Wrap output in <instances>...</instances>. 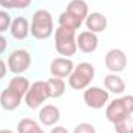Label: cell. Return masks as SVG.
I'll use <instances>...</instances> for the list:
<instances>
[{"instance_id": "6da1fadb", "label": "cell", "mask_w": 133, "mask_h": 133, "mask_svg": "<svg viewBox=\"0 0 133 133\" xmlns=\"http://www.w3.org/2000/svg\"><path fill=\"white\" fill-rule=\"evenodd\" d=\"M133 113V96H122L119 99L111 101L105 110V116L110 122L116 124L125 119H130Z\"/></svg>"}, {"instance_id": "7a4b0ae2", "label": "cell", "mask_w": 133, "mask_h": 133, "mask_svg": "<svg viewBox=\"0 0 133 133\" xmlns=\"http://www.w3.org/2000/svg\"><path fill=\"white\" fill-rule=\"evenodd\" d=\"M30 33L39 40H45L53 34V17L46 9H37L33 14Z\"/></svg>"}, {"instance_id": "3957f363", "label": "cell", "mask_w": 133, "mask_h": 133, "mask_svg": "<svg viewBox=\"0 0 133 133\" xmlns=\"http://www.w3.org/2000/svg\"><path fill=\"white\" fill-rule=\"evenodd\" d=\"M93 77H95V66L88 62H81L77 66H74V70L68 76V84L73 90H85L88 88Z\"/></svg>"}, {"instance_id": "277c9868", "label": "cell", "mask_w": 133, "mask_h": 133, "mask_svg": "<svg viewBox=\"0 0 133 133\" xmlns=\"http://www.w3.org/2000/svg\"><path fill=\"white\" fill-rule=\"evenodd\" d=\"M54 43H56V50L59 54H62L64 57H71L77 50L76 31L59 26L54 33Z\"/></svg>"}, {"instance_id": "5b68a950", "label": "cell", "mask_w": 133, "mask_h": 133, "mask_svg": "<svg viewBox=\"0 0 133 133\" xmlns=\"http://www.w3.org/2000/svg\"><path fill=\"white\" fill-rule=\"evenodd\" d=\"M48 98H50V93H48L46 81L45 82L43 81H37L28 88V91L25 95V102H26L28 108H37Z\"/></svg>"}, {"instance_id": "8992f818", "label": "cell", "mask_w": 133, "mask_h": 133, "mask_svg": "<svg viewBox=\"0 0 133 133\" xmlns=\"http://www.w3.org/2000/svg\"><path fill=\"white\" fill-rule=\"evenodd\" d=\"M30 65H31V56L25 50H16L8 57V66L14 74H20L26 71Z\"/></svg>"}, {"instance_id": "52a82bcc", "label": "cell", "mask_w": 133, "mask_h": 133, "mask_svg": "<svg viewBox=\"0 0 133 133\" xmlns=\"http://www.w3.org/2000/svg\"><path fill=\"white\" fill-rule=\"evenodd\" d=\"M84 101L90 108H102L108 101V91L99 87H88L84 91Z\"/></svg>"}, {"instance_id": "ba28073f", "label": "cell", "mask_w": 133, "mask_h": 133, "mask_svg": "<svg viewBox=\"0 0 133 133\" xmlns=\"http://www.w3.org/2000/svg\"><path fill=\"white\" fill-rule=\"evenodd\" d=\"M105 66L111 73H121L127 66V56L122 50L113 48L105 54Z\"/></svg>"}, {"instance_id": "9c48e42d", "label": "cell", "mask_w": 133, "mask_h": 133, "mask_svg": "<svg viewBox=\"0 0 133 133\" xmlns=\"http://www.w3.org/2000/svg\"><path fill=\"white\" fill-rule=\"evenodd\" d=\"M74 70V64L68 59V57H57L51 62L50 71L54 77H66L71 74V71Z\"/></svg>"}, {"instance_id": "30bf717a", "label": "cell", "mask_w": 133, "mask_h": 133, "mask_svg": "<svg viewBox=\"0 0 133 133\" xmlns=\"http://www.w3.org/2000/svg\"><path fill=\"white\" fill-rule=\"evenodd\" d=\"M98 43L99 42H98L96 34L91 33V31H82L76 37V45L84 53H93V51H96Z\"/></svg>"}, {"instance_id": "8fae6325", "label": "cell", "mask_w": 133, "mask_h": 133, "mask_svg": "<svg viewBox=\"0 0 133 133\" xmlns=\"http://www.w3.org/2000/svg\"><path fill=\"white\" fill-rule=\"evenodd\" d=\"M22 98H23V96H20L19 93L12 91L11 88H6V90H3L2 95H0V105H2V108L9 110V111H11V110H16V108L20 105Z\"/></svg>"}, {"instance_id": "7c38bea8", "label": "cell", "mask_w": 133, "mask_h": 133, "mask_svg": "<svg viewBox=\"0 0 133 133\" xmlns=\"http://www.w3.org/2000/svg\"><path fill=\"white\" fill-rule=\"evenodd\" d=\"M9 31L12 34L14 39L17 40H23L28 37V33H30V25H28V20L25 17H16L12 22H11V28Z\"/></svg>"}, {"instance_id": "4fadbf2b", "label": "cell", "mask_w": 133, "mask_h": 133, "mask_svg": "<svg viewBox=\"0 0 133 133\" xmlns=\"http://www.w3.org/2000/svg\"><path fill=\"white\" fill-rule=\"evenodd\" d=\"M61 118V111L56 105H45L39 111V119L43 125H54Z\"/></svg>"}, {"instance_id": "5bb4252c", "label": "cell", "mask_w": 133, "mask_h": 133, "mask_svg": "<svg viewBox=\"0 0 133 133\" xmlns=\"http://www.w3.org/2000/svg\"><path fill=\"white\" fill-rule=\"evenodd\" d=\"M104 85L107 88L108 93H115V95H121L125 91V82L116 74V73H111V74H107L104 77Z\"/></svg>"}, {"instance_id": "9a60e30c", "label": "cell", "mask_w": 133, "mask_h": 133, "mask_svg": "<svg viewBox=\"0 0 133 133\" xmlns=\"http://www.w3.org/2000/svg\"><path fill=\"white\" fill-rule=\"evenodd\" d=\"M85 23H87V28L88 31L91 33H101L107 28V17L101 12H91L87 16L85 19Z\"/></svg>"}, {"instance_id": "2e32d148", "label": "cell", "mask_w": 133, "mask_h": 133, "mask_svg": "<svg viewBox=\"0 0 133 133\" xmlns=\"http://www.w3.org/2000/svg\"><path fill=\"white\" fill-rule=\"evenodd\" d=\"M66 12L82 22L88 16V5L85 0H71L66 6Z\"/></svg>"}, {"instance_id": "e0dca14e", "label": "cell", "mask_w": 133, "mask_h": 133, "mask_svg": "<svg viewBox=\"0 0 133 133\" xmlns=\"http://www.w3.org/2000/svg\"><path fill=\"white\" fill-rule=\"evenodd\" d=\"M46 87H48V93L50 98H61L65 93V82L61 77H51L46 81Z\"/></svg>"}, {"instance_id": "ac0fdd59", "label": "cell", "mask_w": 133, "mask_h": 133, "mask_svg": "<svg viewBox=\"0 0 133 133\" xmlns=\"http://www.w3.org/2000/svg\"><path fill=\"white\" fill-rule=\"evenodd\" d=\"M8 88H11L12 91L19 93L20 96H25L26 91H28V88H30V82H28V79L23 77V76H16L14 79H11Z\"/></svg>"}, {"instance_id": "d6986e66", "label": "cell", "mask_w": 133, "mask_h": 133, "mask_svg": "<svg viewBox=\"0 0 133 133\" xmlns=\"http://www.w3.org/2000/svg\"><path fill=\"white\" fill-rule=\"evenodd\" d=\"M81 25H82V22L79 19L73 17L71 14H68L66 11H64L59 16V26H62V28H68V30H74L76 31L77 28H81Z\"/></svg>"}, {"instance_id": "ffe728a7", "label": "cell", "mask_w": 133, "mask_h": 133, "mask_svg": "<svg viewBox=\"0 0 133 133\" xmlns=\"http://www.w3.org/2000/svg\"><path fill=\"white\" fill-rule=\"evenodd\" d=\"M17 132L19 133H43V130L39 127V124L34 119L25 118V119H22L17 124Z\"/></svg>"}, {"instance_id": "44dd1931", "label": "cell", "mask_w": 133, "mask_h": 133, "mask_svg": "<svg viewBox=\"0 0 133 133\" xmlns=\"http://www.w3.org/2000/svg\"><path fill=\"white\" fill-rule=\"evenodd\" d=\"M115 132L116 133H133V124L130 122V119L116 122L115 124Z\"/></svg>"}, {"instance_id": "7402d4cb", "label": "cell", "mask_w": 133, "mask_h": 133, "mask_svg": "<svg viewBox=\"0 0 133 133\" xmlns=\"http://www.w3.org/2000/svg\"><path fill=\"white\" fill-rule=\"evenodd\" d=\"M11 28V16L6 11H0V33H5Z\"/></svg>"}, {"instance_id": "603a6c76", "label": "cell", "mask_w": 133, "mask_h": 133, "mask_svg": "<svg viewBox=\"0 0 133 133\" xmlns=\"http://www.w3.org/2000/svg\"><path fill=\"white\" fill-rule=\"evenodd\" d=\"M73 133H96V129L93 127V124L82 122V124L76 125V129H74V132Z\"/></svg>"}, {"instance_id": "cb8c5ba5", "label": "cell", "mask_w": 133, "mask_h": 133, "mask_svg": "<svg viewBox=\"0 0 133 133\" xmlns=\"http://www.w3.org/2000/svg\"><path fill=\"white\" fill-rule=\"evenodd\" d=\"M30 3H31V0H14V8L23 9V8H26Z\"/></svg>"}, {"instance_id": "d4e9b609", "label": "cell", "mask_w": 133, "mask_h": 133, "mask_svg": "<svg viewBox=\"0 0 133 133\" xmlns=\"http://www.w3.org/2000/svg\"><path fill=\"white\" fill-rule=\"evenodd\" d=\"M0 6L11 9V8H14V0H0Z\"/></svg>"}, {"instance_id": "484cf974", "label": "cell", "mask_w": 133, "mask_h": 133, "mask_svg": "<svg viewBox=\"0 0 133 133\" xmlns=\"http://www.w3.org/2000/svg\"><path fill=\"white\" fill-rule=\"evenodd\" d=\"M6 46H8V40L3 36H0V53H3L6 50Z\"/></svg>"}, {"instance_id": "4316f807", "label": "cell", "mask_w": 133, "mask_h": 133, "mask_svg": "<svg viewBox=\"0 0 133 133\" xmlns=\"http://www.w3.org/2000/svg\"><path fill=\"white\" fill-rule=\"evenodd\" d=\"M6 66H8V65H5V62L0 59V79L6 74Z\"/></svg>"}, {"instance_id": "83f0119b", "label": "cell", "mask_w": 133, "mask_h": 133, "mask_svg": "<svg viewBox=\"0 0 133 133\" xmlns=\"http://www.w3.org/2000/svg\"><path fill=\"white\" fill-rule=\"evenodd\" d=\"M51 133H68V130H66L65 127H54L51 130Z\"/></svg>"}, {"instance_id": "f1b7e54d", "label": "cell", "mask_w": 133, "mask_h": 133, "mask_svg": "<svg viewBox=\"0 0 133 133\" xmlns=\"http://www.w3.org/2000/svg\"><path fill=\"white\" fill-rule=\"evenodd\" d=\"M0 133H14L12 130H0Z\"/></svg>"}]
</instances>
